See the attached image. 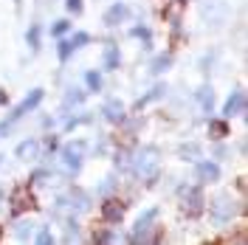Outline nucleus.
I'll return each instance as SVG.
<instances>
[{
    "instance_id": "6ab92c4d",
    "label": "nucleus",
    "mask_w": 248,
    "mask_h": 245,
    "mask_svg": "<svg viewBox=\"0 0 248 245\" xmlns=\"http://www.w3.org/2000/svg\"><path fill=\"white\" fill-rule=\"evenodd\" d=\"M181 9H184V6H181V3H175V0H172L170 9H164V20H170L175 29L181 26Z\"/></svg>"
},
{
    "instance_id": "f3484780",
    "label": "nucleus",
    "mask_w": 248,
    "mask_h": 245,
    "mask_svg": "<svg viewBox=\"0 0 248 245\" xmlns=\"http://www.w3.org/2000/svg\"><path fill=\"white\" fill-rule=\"evenodd\" d=\"M164 93H167V88H164V85H155L153 91L147 93V96H141L139 102H136V110L147 107V105H150V102H155V99H164Z\"/></svg>"
},
{
    "instance_id": "c9c22d12",
    "label": "nucleus",
    "mask_w": 248,
    "mask_h": 245,
    "mask_svg": "<svg viewBox=\"0 0 248 245\" xmlns=\"http://www.w3.org/2000/svg\"><path fill=\"white\" fill-rule=\"evenodd\" d=\"M0 161H3V158H0Z\"/></svg>"
},
{
    "instance_id": "c85d7f7f",
    "label": "nucleus",
    "mask_w": 248,
    "mask_h": 245,
    "mask_svg": "<svg viewBox=\"0 0 248 245\" xmlns=\"http://www.w3.org/2000/svg\"><path fill=\"white\" fill-rule=\"evenodd\" d=\"M130 34H133V37H141V40L147 43V48H150V29H147V26H136Z\"/></svg>"
},
{
    "instance_id": "aec40b11",
    "label": "nucleus",
    "mask_w": 248,
    "mask_h": 245,
    "mask_svg": "<svg viewBox=\"0 0 248 245\" xmlns=\"http://www.w3.org/2000/svg\"><path fill=\"white\" fill-rule=\"evenodd\" d=\"M85 82H88V91H93V93L102 91V74L99 71H88L85 74Z\"/></svg>"
},
{
    "instance_id": "9d476101",
    "label": "nucleus",
    "mask_w": 248,
    "mask_h": 245,
    "mask_svg": "<svg viewBox=\"0 0 248 245\" xmlns=\"http://www.w3.org/2000/svg\"><path fill=\"white\" fill-rule=\"evenodd\" d=\"M127 15H130V9L124 6V3H113L108 12H105V17H102V23L108 26V29H116L119 23H124L127 20Z\"/></svg>"
},
{
    "instance_id": "6e6552de",
    "label": "nucleus",
    "mask_w": 248,
    "mask_h": 245,
    "mask_svg": "<svg viewBox=\"0 0 248 245\" xmlns=\"http://www.w3.org/2000/svg\"><path fill=\"white\" fill-rule=\"evenodd\" d=\"M124 212H127V206H124L119 198H108L102 203V220H105V223H122Z\"/></svg>"
},
{
    "instance_id": "a211bd4d",
    "label": "nucleus",
    "mask_w": 248,
    "mask_h": 245,
    "mask_svg": "<svg viewBox=\"0 0 248 245\" xmlns=\"http://www.w3.org/2000/svg\"><path fill=\"white\" fill-rule=\"evenodd\" d=\"M170 65H172V54H158L153 60V65H150V71H153V74H164Z\"/></svg>"
},
{
    "instance_id": "f8f14e48",
    "label": "nucleus",
    "mask_w": 248,
    "mask_h": 245,
    "mask_svg": "<svg viewBox=\"0 0 248 245\" xmlns=\"http://www.w3.org/2000/svg\"><path fill=\"white\" fill-rule=\"evenodd\" d=\"M198 178L203 184H217L220 181V167L215 161H198Z\"/></svg>"
},
{
    "instance_id": "20e7f679",
    "label": "nucleus",
    "mask_w": 248,
    "mask_h": 245,
    "mask_svg": "<svg viewBox=\"0 0 248 245\" xmlns=\"http://www.w3.org/2000/svg\"><path fill=\"white\" fill-rule=\"evenodd\" d=\"M234 203L229 198H217L212 206H209V214H212V223H217V226H226L229 220L234 217Z\"/></svg>"
},
{
    "instance_id": "f03ea898",
    "label": "nucleus",
    "mask_w": 248,
    "mask_h": 245,
    "mask_svg": "<svg viewBox=\"0 0 248 245\" xmlns=\"http://www.w3.org/2000/svg\"><path fill=\"white\" fill-rule=\"evenodd\" d=\"M43 96H46V91H43V88H34V91H31L29 96H26V99H23V102H20V105H17L15 110H12V116H9L6 122L0 124V130H9V127H12L15 122H20V119H23V116H26L29 110H34L37 105H40V102H43Z\"/></svg>"
},
{
    "instance_id": "0eeeda50",
    "label": "nucleus",
    "mask_w": 248,
    "mask_h": 245,
    "mask_svg": "<svg viewBox=\"0 0 248 245\" xmlns=\"http://www.w3.org/2000/svg\"><path fill=\"white\" fill-rule=\"evenodd\" d=\"M155 217H158V209H147L144 214L136 220V231H133V243H141V240H147V234H150V229H153V223H155Z\"/></svg>"
},
{
    "instance_id": "39448f33",
    "label": "nucleus",
    "mask_w": 248,
    "mask_h": 245,
    "mask_svg": "<svg viewBox=\"0 0 248 245\" xmlns=\"http://www.w3.org/2000/svg\"><path fill=\"white\" fill-rule=\"evenodd\" d=\"M203 206H206V198H203V189L201 186H192V189H186L184 195V212L189 217H198L203 212Z\"/></svg>"
},
{
    "instance_id": "2eb2a0df",
    "label": "nucleus",
    "mask_w": 248,
    "mask_h": 245,
    "mask_svg": "<svg viewBox=\"0 0 248 245\" xmlns=\"http://www.w3.org/2000/svg\"><path fill=\"white\" fill-rule=\"evenodd\" d=\"M119 62H122V54H119V48H105V60H102V65H105V71H116L119 68Z\"/></svg>"
},
{
    "instance_id": "393cba45",
    "label": "nucleus",
    "mask_w": 248,
    "mask_h": 245,
    "mask_svg": "<svg viewBox=\"0 0 248 245\" xmlns=\"http://www.w3.org/2000/svg\"><path fill=\"white\" fill-rule=\"evenodd\" d=\"M57 54H60V60L65 62L71 54H74V48H71V43L68 40H60V46H57Z\"/></svg>"
},
{
    "instance_id": "412c9836",
    "label": "nucleus",
    "mask_w": 248,
    "mask_h": 245,
    "mask_svg": "<svg viewBox=\"0 0 248 245\" xmlns=\"http://www.w3.org/2000/svg\"><path fill=\"white\" fill-rule=\"evenodd\" d=\"M31 234H34V226H31L29 220H20V223L15 226V237L17 240H29Z\"/></svg>"
},
{
    "instance_id": "72a5a7b5",
    "label": "nucleus",
    "mask_w": 248,
    "mask_h": 245,
    "mask_svg": "<svg viewBox=\"0 0 248 245\" xmlns=\"http://www.w3.org/2000/svg\"><path fill=\"white\" fill-rule=\"evenodd\" d=\"M175 3H181V6H186V0H175Z\"/></svg>"
},
{
    "instance_id": "423d86ee",
    "label": "nucleus",
    "mask_w": 248,
    "mask_h": 245,
    "mask_svg": "<svg viewBox=\"0 0 248 245\" xmlns=\"http://www.w3.org/2000/svg\"><path fill=\"white\" fill-rule=\"evenodd\" d=\"M82 150H85V144H68L65 150H62V167L68 169V172H79L82 169Z\"/></svg>"
},
{
    "instance_id": "4be33fe9",
    "label": "nucleus",
    "mask_w": 248,
    "mask_h": 245,
    "mask_svg": "<svg viewBox=\"0 0 248 245\" xmlns=\"http://www.w3.org/2000/svg\"><path fill=\"white\" fill-rule=\"evenodd\" d=\"M68 43H71V48L77 51V48H82V46H88V43H91V34H85V31H77V34H74Z\"/></svg>"
},
{
    "instance_id": "b1692460",
    "label": "nucleus",
    "mask_w": 248,
    "mask_h": 245,
    "mask_svg": "<svg viewBox=\"0 0 248 245\" xmlns=\"http://www.w3.org/2000/svg\"><path fill=\"white\" fill-rule=\"evenodd\" d=\"M26 40H29L31 51H37V48H40V26H31L29 34H26Z\"/></svg>"
},
{
    "instance_id": "7ed1b4c3",
    "label": "nucleus",
    "mask_w": 248,
    "mask_h": 245,
    "mask_svg": "<svg viewBox=\"0 0 248 245\" xmlns=\"http://www.w3.org/2000/svg\"><path fill=\"white\" fill-rule=\"evenodd\" d=\"M9 206H12V214H23V212H31V209H40L29 186H15L12 195H9Z\"/></svg>"
},
{
    "instance_id": "f257e3e1",
    "label": "nucleus",
    "mask_w": 248,
    "mask_h": 245,
    "mask_svg": "<svg viewBox=\"0 0 248 245\" xmlns=\"http://www.w3.org/2000/svg\"><path fill=\"white\" fill-rule=\"evenodd\" d=\"M133 169H136V175H139L141 181H147V186H153L158 181V150L155 147H144L139 155H136V161H133Z\"/></svg>"
},
{
    "instance_id": "9b49d317",
    "label": "nucleus",
    "mask_w": 248,
    "mask_h": 245,
    "mask_svg": "<svg viewBox=\"0 0 248 245\" xmlns=\"http://www.w3.org/2000/svg\"><path fill=\"white\" fill-rule=\"evenodd\" d=\"M102 116H105L110 124H122L127 113H124V105L119 102V99H108V102L102 105Z\"/></svg>"
},
{
    "instance_id": "ddd939ff",
    "label": "nucleus",
    "mask_w": 248,
    "mask_h": 245,
    "mask_svg": "<svg viewBox=\"0 0 248 245\" xmlns=\"http://www.w3.org/2000/svg\"><path fill=\"white\" fill-rule=\"evenodd\" d=\"M229 133H232L229 119H209V138L223 141V138H229Z\"/></svg>"
},
{
    "instance_id": "473e14b6",
    "label": "nucleus",
    "mask_w": 248,
    "mask_h": 245,
    "mask_svg": "<svg viewBox=\"0 0 248 245\" xmlns=\"http://www.w3.org/2000/svg\"><path fill=\"white\" fill-rule=\"evenodd\" d=\"M0 105H9V93L6 91H0Z\"/></svg>"
},
{
    "instance_id": "2f4dec72",
    "label": "nucleus",
    "mask_w": 248,
    "mask_h": 245,
    "mask_svg": "<svg viewBox=\"0 0 248 245\" xmlns=\"http://www.w3.org/2000/svg\"><path fill=\"white\" fill-rule=\"evenodd\" d=\"M46 147H48V150H57V136H48L46 138Z\"/></svg>"
},
{
    "instance_id": "cd10ccee",
    "label": "nucleus",
    "mask_w": 248,
    "mask_h": 245,
    "mask_svg": "<svg viewBox=\"0 0 248 245\" xmlns=\"http://www.w3.org/2000/svg\"><path fill=\"white\" fill-rule=\"evenodd\" d=\"M82 99H85V93L74 88V91H68V96H65V105H79Z\"/></svg>"
},
{
    "instance_id": "a878e982",
    "label": "nucleus",
    "mask_w": 248,
    "mask_h": 245,
    "mask_svg": "<svg viewBox=\"0 0 248 245\" xmlns=\"http://www.w3.org/2000/svg\"><path fill=\"white\" fill-rule=\"evenodd\" d=\"M116 234L113 231H93V243H113Z\"/></svg>"
},
{
    "instance_id": "bb28decb",
    "label": "nucleus",
    "mask_w": 248,
    "mask_h": 245,
    "mask_svg": "<svg viewBox=\"0 0 248 245\" xmlns=\"http://www.w3.org/2000/svg\"><path fill=\"white\" fill-rule=\"evenodd\" d=\"M178 153H181V158H198L201 155V147L198 144H189V147H181Z\"/></svg>"
},
{
    "instance_id": "5701e85b",
    "label": "nucleus",
    "mask_w": 248,
    "mask_h": 245,
    "mask_svg": "<svg viewBox=\"0 0 248 245\" xmlns=\"http://www.w3.org/2000/svg\"><path fill=\"white\" fill-rule=\"evenodd\" d=\"M68 29H71V20H57L51 26V37H62V34H68Z\"/></svg>"
},
{
    "instance_id": "dca6fc26",
    "label": "nucleus",
    "mask_w": 248,
    "mask_h": 245,
    "mask_svg": "<svg viewBox=\"0 0 248 245\" xmlns=\"http://www.w3.org/2000/svg\"><path fill=\"white\" fill-rule=\"evenodd\" d=\"M198 102H201V107L206 110V113H212V107H215V91H212L209 85H203L201 91H198Z\"/></svg>"
},
{
    "instance_id": "7c9ffc66",
    "label": "nucleus",
    "mask_w": 248,
    "mask_h": 245,
    "mask_svg": "<svg viewBox=\"0 0 248 245\" xmlns=\"http://www.w3.org/2000/svg\"><path fill=\"white\" fill-rule=\"evenodd\" d=\"M37 243H40V245H48V243H54V234H51L48 229H43L40 234H37Z\"/></svg>"
},
{
    "instance_id": "f704fd0d",
    "label": "nucleus",
    "mask_w": 248,
    "mask_h": 245,
    "mask_svg": "<svg viewBox=\"0 0 248 245\" xmlns=\"http://www.w3.org/2000/svg\"><path fill=\"white\" fill-rule=\"evenodd\" d=\"M0 240H3V229H0Z\"/></svg>"
},
{
    "instance_id": "1a4fd4ad",
    "label": "nucleus",
    "mask_w": 248,
    "mask_h": 245,
    "mask_svg": "<svg viewBox=\"0 0 248 245\" xmlns=\"http://www.w3.org/2000/svg\"><path fill=\"white\" fill-rule=\"evenodd\" d=\"M246 113V93L243 91H234L226 105H223V119H232V116H243Z\"/></svg>"
},
{
    "instance_id": "c756f323",
    "label": "nucleus",
    "mask_w": 248,
    "mask_h": 245,
    "mask_svg": "<svg viewBox=\"0 0 248 245\" xmlns=\"http://www.w3.org/2000/svg\"><path fill=\"white\" fill-rule=\"evenodd\" d=\"M65 9H68L71 15H82L85 6H82V0H65Z\"/></svg>"
},
{
    "instance_id": "4468645a",
    "label": "nucleus",
    "mask_w": 248,
    "mask_h": 245,
    "mask_svg": "<svg viewBox=\"0 0 248 245\" xmlns=\"http://www.w3.org/2000/svg\"><path fill=\"white\" fill-rule=\"evenodd\" d=\"M40 155V141L37 138H29V141H23L20 147H17V158L20 161H34Z\"/></svg>"
}]
</instances>
